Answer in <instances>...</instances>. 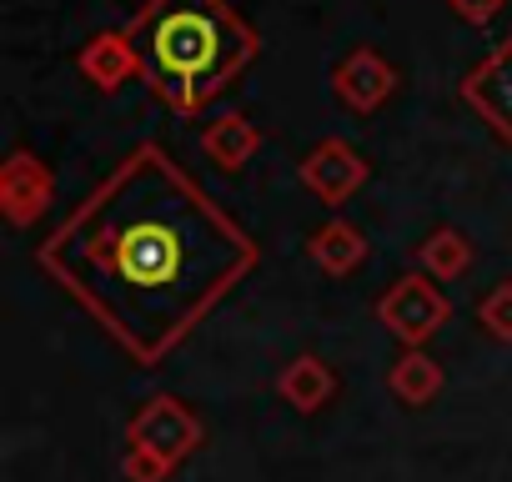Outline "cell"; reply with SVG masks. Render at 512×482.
I'll use <instances>...</instances> for the list:
<instances>
[{"mask_svg":"<svg viewBox=\"0 0 512 482\" xmlns=\"http://www.w3.org/2000/svg\"><path fill=\"white\" fill-rule=\"evenodd\" d=\"M41 267L136 362H156L256 267V247L161 146H136L41 247Z\"/></svg>","mask_w":512,"mask_h":482,"instance_id":"6da1fadb","label":"cell"},{"mask_svg":"<svg viewBox=\"0 0 512 482\" xmlns=\"http://www.w3.org/2000/svg\"><path fill=\"white\" fill-rule=\"evenodd\" d=\"M236 146H241V151L251 146V131H246V126H226V131L211 136V151H216V156H231Z\"/></svg>","mask_w":512,"mask_h":482,"instance_id":"5b68a950","label":"cell"},{"mask_svg":"<svg viewBox=\"0 0 512 482\" xmlns=\"http://www.w3.org/2000/svg\"><path fill=\"white\" fill-rule=\"evenodd\" d=\"M462 96L502 131V136H512V41L482 66V71H472L467 76V86H462Z\"/></svg>","mask_w":512,"mask_h":482,"instance_id":"3957f363","label":"cell"},{"mask_svg":"<svg viewBox=\"0 0 512 482\" xmlns=\"http://www.w3.org/2000/svg\"><path fill=\"white\" fill-rule=\"evenodd\" d=\"M337 86H342V96H347L352 106H372V101H382V91H387V71H382L372 56H357V61L342 66Z\"/></svg>","mask_w":512,"mask_h":482,"instance_id":"277c9868","label":"cell"},{"mask_svg":"<svg viewBox=\"0 0 512 482\" xmlns=\"http://www.w3.org/2000/svg\"><path fill=\"white\" fill-rule=\"evenodd\" d=\"M141 76L181 116L201 111L256 56V31L226 0H151L126 31Z\"/></svg>","mask_w":512,"mask_h":482,"instance_id":"7a4b0ae2","label":"cell"},{"mask_svg":"<svg viewBox=\"0 0 512 482\" xmlns=\"http://www.w3.org/2000/svg\"><path fill=\"white\" fill-rule=\"evenodd\" d=\"M452 6H457V11L467 16V21H487V16H492V11L502 6V0H452Z\"/></svg>","mask_w":512,"mask_h":482,"instance_id":"8992f818","label":"cell"}]
</instances>
